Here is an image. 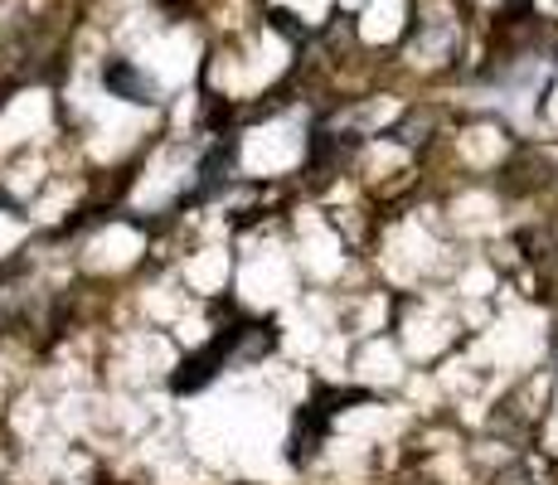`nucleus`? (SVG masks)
<instances>
[{
	"label": "nucleus",
	"mask_w": 558,
	"mask_h": 485,
	"mask_svg": "<svg viewBox=\"0 0 558 485\" xmlns=\"http://www.w3.org/2000/svg\"><path fill=\"white\" fill-rule=\"evenodd\" d=\"M102 83H107L112 93H122L126 102H156V83L146 78V73H136L126 59H112V63H107V69H102Z\"/></svg>",
	"instance_id": "f257e3e1"
}]
</instances>
